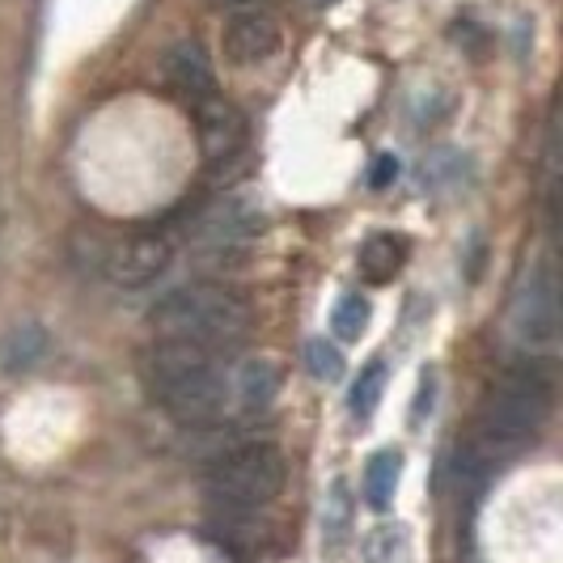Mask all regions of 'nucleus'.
Masks as SVG:
<instances>
[{"label": "nucleus", "mask_w": 563, "mask_h": 563, "mask_svg": "<svg viewBox=\"0 0 563 563\" xmlns=\"http://www.w3.org/2000/svg\"><path fill=\"white\" fill-rule=\"evenodd\" d=\"M148 327L162 339H178V343H196V347H238L246 331H251V306L238 288L217 280H196L166 292L153 310H148Z\"/></svg>", "instance_id": "obj_2"}, {"label": "nucleus", "mask_w": 563, "mask_h": 563, "mask_svg": "<svg viewBox=\"0 0 563 563\" xmlns=\"http://www.w3.org/2000/svg\"><path fill=\"white\" fill-rule=\"evenodd\" d=\"M398 542H402L398 530H377V534L368 538V560L382 563V560H390V555H398Z\"/></svg>", "instance_id": "obj_20"}, {"label": "nucleus", "mask_w": 563, "mask_h": 563, "mask_svg": "<svg viewBox=\"0 0 563 563\" xmlns=\"http://www.w3.org/2000/svg\"><path fill=\"white\" fill-rule=\"evenodd\" d=\"M212 9H221V13H242V9H254V0H208Z\"/></svg>", "instance_id": "obj_23"}, {"label": "nucleus", "mask_w": 563, "mask_h": 563, "mask_svg": "<svg viewBox=\"0 0 563 563\" xmlns=\"http://www.w3.org/2000/svg\"><path fill=\"white\" fill-rule=\"evenodd\" d=\"M347 512H352V505H347V483H335L331 487V500H327V512H322V530H327L331 542L347 530Z\"/></svg>", "instance_id": "obj_18"}, {"label": "nucleus", "mask_w": 563, "mask_h": 563, "mask_svg": "<svg viewBox=\"0 0 563 563\" xmlns=\"http://www.w3.org/2000/svg\"><path fill=\"white\" fill-rule=\"evenodd\" d=\"M276 395H280V373H276L272 361H246V365L238 368V377H233V398H238V407H242L246 416L272 411Z\"/></svg>", "instance_id": "obj_11"}, {"label": "nucleus", "mask_w": 563, "mask_h": 563, "mask_svg": "<svg viewBox=\"0 0 563 563\" xmlns=\"http://www.w3.org/2000/svg\"><path fill=\"white\" fill-rule=\"evenodd\" d=\"M508 327L526 347H547L560 335V284H555L551 258H538L534 267L521 276L517 292H512Z\"/></svg>", "instance_id": "obj_7"}, {"label": "nucleus", "mask_w": 563, "mask_h": 563, "mask_svg": "<svg viewBox=\"0 0 563 563\" xmlns=\"http://www.w3.org/2000/svg\"><path fill=\"white\" fill-rule=\"evenodd\" d=\"M368 301L361 297V292H347L343 301L335 306V313H331V331H335L343 343H356V339L365 335L368 327Z\"/></svg>", "instance_id": "obj_16"}, {"label": "nucleus", "mask_w": 563, "mask_h": 563, "mask_svg": "<svg viewBox=\"0 0 563 563\" xmlns=\"http://www.w3.org/2000/svg\"><path fill=\"white\" fill-rule=\"evenodd\" d=\"M313 9H331V4H335V0H310Z\"/></svg>", "instance_id": "obj_24"}, {"label": "nucleus", "mask_w": 563, "mask_h": 563, "mask_svg": "<svg viewBox=\"0 0 563 563\" xmlns=\"http://www.w3.org/2000/svg\"><path fill=\"white\" fill-rule=\"evenodd\" d=\"M284 492V457L267 441L233 445L208 471V500L225 512H258Z\"/></svg>", "instance_id": "obj_4"}, {"label": "nucleus", "mask_w": 563, "mask_h": 563, "mask_svg": "<svg viewBox=\"0 0 563 563\" xmlns=\"http://www.w3.org/2000/svg\"><path fill=\"white\" fill-rule=\"evenodd\" d=\"M47 347H52L47 331L38 322H26V327L4 335V343H0V368L4 373H26V368H34L47 356Z\"/></svg>", "instance_id": "obj_12"}, {"label": "nucleus", "mask_w": 563, "mask_h": 563, "mask_svg": "<svg viewBox=\"0 0 563 563\" xmlns=\"http://www.w3.org/2000/svg\"><path fill=\"white\" fill-rule=\"evenodd\" d=\"M306 365L318 382H339L343 377V352H339L335 343H327V339H313L310 347H306Z\"/></svg>", "instance_id": "obj_17"}, {"label": "nucleus", "mask_w": 563, "mask_h": 563, "mask_svg": "<svg viewBox=\"0 0 563 563\" xmlns=\"http://www.w3.org/2000/svg\"><path fill=\"white\" fill-rule=\"evenodd\" d=\"M398 475H402V453L398 450H382L368 457L365 466V505L373 512H386L395 505V492H398Z\"/></svg>", "instance_id": "obj_14"}, {"label": "nucleus", "mask_w": 563, "mask_h": 563, "mask_svg": "<svg viewBox=\"0 0 563 563\" xmlns=\"http://www.w3.org/2000/svg\"><path fill=\"white\" fill-rule=\"evenodd\" d=\"M395 178H398V157L382 153V157L373 162V174H368V183H373V187H386V183H395Z\"/></svg>", "instance_id": "obj_22"}, {"label": "nucleus", "mask_w": 563, "mask_h": 563, "mask_svg": "<svg viewBox=\"0 0 563 563\" xmlns=\"http://www.w3.org/2000/svg\"><path fill=\"white\" fill-rule=\"evenodd\" d=\"M457 166H466V162H462V153H453V148L432 153V157L423 162V187H441L445 178H457V174H462Z\"/></svg>", "instance_id": "obj_19"}, {"label": "nucleus", "mask_w": 563, "mask_h": 563, "mask_svg": "<svg viewBox=\"0 0 563 563\" xmlns=\"http://www.w3.org/2000/svg\"><path fill=\"white\" fill-rule=\"evenodd\" d=\"M162 68H166V81L187 102H196V98L217 89V68H212V59H208L199 38H178L166 52V59H162Z\"/></svg>", "instance_id": "obj_10"}, {"label": "nucleus", "mask_w": 563, "mask_h": 563, "mask_svg": "<svg viewBox=\"0 0 563 563\" xmlns=\"http://www.w3.org/2000/svg\"><path fill=\"white\" fill-rule=\"evenodd\" d=\"M191 114H196L199 153H203L212 166H225V162H233V157L246 148V114L238 111L229 98H221L217 89L196 98V102H191Z\"/></svg>", "instance_id": "obj_8"}, {"label": "nucleus", "mask_w": 563, "mask_h": 563, "mask_svg": "<svg viewBox=\"0 0 563 563\" xmlns=\"http://www.w3.org/2000/svg\"><path fill=\"white\" fill-rule=\"evenodd\" d=\"M73 258L81 272H98L114 288L136 292V288H148L169 267V242L157 233H132L119 242L102 238V233H77Z\"/></svg>", "instance_id": "obj_5"}, {"label": "nucleus", "mask_w": 563, "mask_h": 563, "mask_svg": "<svg viewBox=\"0 0 563 563\" xmlns=\"http://www.w3.org/2000/svg\"><path fill=\"white\" fill-rule=\"evenodd\" d=\"M141 377L148 398L166 411L178 428H212L225 416V377L217 356L196 343L157 339L141 361Z\"/></svg>", "instance_id": "obj_1"}, {"label": "nucleus", "mask_w": 563, "mask_h": 563, "mask_svg": "<svg viewBox=\"0 0 563 563\" xmlns=\"http://www.w3.org/2000/svg\"><path fill=\"white\" fill-rule=\"evenodd\" d=\"M551 398H555L551 368L512 365L505 377L492 386L487 402H483V420H479L475 445H479L487 457L521 450L538 428H542V420L551 416Z\"/></svg>", "instance_id": "obj_3"}, {"label": "nucleus", "mask_w": 563, "mask_h": 563, "mask_svg": "<svg viewBox=\"0 0 563 563\" xmlns=\"http://www.w3.org/2000/svg\"><path fill=\"white\" fill-rule=\"evenodd\" d=\"M258 238H263L258 203L242 196H229L217 199L196 221V229H191V254H196L199 267H208V272H229V267H238L258 246Z\"/></svg>", "instance_id": "obj_6"}, {"label": "nucleus", "mask_w": 563, "mask_h": 563, "mask_svg": "<svg viewBox=\"0 0 563 563\" xmlns=\"http://www.w3.org/2000/svg\"><path fill=\"white\" fill-rule=\"evenodd\" d=\"M280 52V22L263 9H242L225 26V59L238 68H254Z\"/></svg>", "instance_id": "obj_9"}, {"label": "nucleus", "mask_w": 563, "mask_h": 563, "mask_svg": "<svg viewBox=\"0 0 563 563\" xmlns=\"http://www.w3.org/2000/svg\"><path fill=\"white\" fill-rule=\"evenodd\" d=\"M382 395H386V365L373 361V365L361 368V377H356V386H352V398H347L352 420H368V416L377 411Z\"/></svg>", "instance_id": "obj_15"}, {"label": "nucleus", "mask_w": 563, "mask_h": 563, "mask_svg": "<svg viewBox=\"0 0 563 563\" xmlns=\"http://www.w3.org/2000/svg\"><path fill=\"white\" fill-rule=\"evenodd\" d=\"M432 395H437V373L428 368L420 377V395H416V407H411V423H423V416H432Z\"/></svg>", "instance_id": "obj_21"}, {"label": "nucleus", "mask_w": 563, "mask_h": 563, "mask_svg": "<svg viewBox=\"0 0 563 563\" xmlns=\"http://www.w3.org/2000/svg\"><path fill=\"white\" fill-rule=\"evenodd\" d=\"M407 263V242L395 233H373L365 246H361V272L373 284H390Z\"/></svg>", "instance_id": "obj_13"}]
</instances>
